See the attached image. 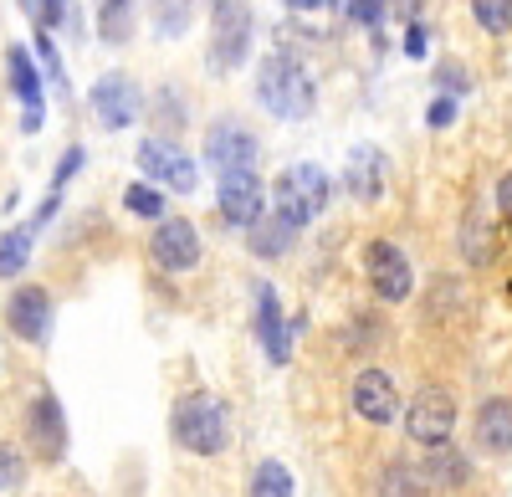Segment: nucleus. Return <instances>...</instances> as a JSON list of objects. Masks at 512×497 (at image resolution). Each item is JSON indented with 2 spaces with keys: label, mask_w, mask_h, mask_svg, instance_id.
Returning <instances> with one entry per match:
<instances>
[{
  "label": "nucleus",
  "mask_w": 512,
  "mask_h": 497,
  "mask_svg": "<svg viewBox=\"0 0 512 497\" xmlns=\"http://www.w3.org/2000/svg\"><path fill=\"white\" fill-rule=\"evenodd\" d=\"M256 98L277 118H308L318 108V82L292 52H267L256 67Z\"/></svg>",
  "instance_id": "f257e3e1"
},
{
  "label": "nucleus",
  "mask_w": 512,
  "mask_h": 497,
  "mask_svg": "<svg viewBox=\"0 0 512 497\" xmlns=\"http://www.w3.org/2000/svg\"><path fill=\"white\" fill-rule=\"evenodd\" d=\"M169 431H175V441L190 451V457H221V451L231 446V410L210 390H195L175 405Z\"/></svg>",
  "instance_id": "f03ea898"
},
{
  "label": "nucleus",
  "mask_w": 512,
  "mask_h": 497,
  "mask_svg": "<svg viewBox=\"0 0 512 497\" xmlns=\"http://www.w3.org/2000/svg\"><path fill=\"white\" fill-rule=\"evenodd\" d=\"M328 190H333V185H328V175L318 170V164H292V170H282L277 185H272V211L303 231L308 221L323 216Z\"/></svg>",
  "instance_id": "7ed1b4c3"
},
{
  "label": "nucleus",
  "mask_w": 512,
  "mask_h": 497,
  "mask_svg": "<svg viewBox=\"0 0 512 497\" xmlns=\"http://www.w3.org/2000/svg\"><path fill=\"white\" fill-rule=\"evenodd\" d=\"M251 52V6L246 0H210V72H236Z\"/></svg>",
  "instance_id": "20e7f679"
},
{
  "label": "nucleus",
  "mask_w": 512,
  "mask_h": 497,
  "mask_svg": "<svg viewBox=\"0 0 512 497\" xmlns=\"http://www.w3.org/2000/svg\"><path fill=\"white\" fill-rule=\"evenodd\" d=\"M364 277H369V287H374L379 303H405V298L415 293V267H410V257L400 252L395 241H384V236L364 246Z\"/></svg>",
  "instance_id": "39448f33"
},
{
  "label": "nucleus",
  "mask_w": 512,
  "mask_h": 497,
  "mask_svg": "<svg viewBox=\"0 0 512 497\" xmlns=\"http://www.w3.org/2000/svg\"><path fill=\"white\" fill-rule=\"evenodd\" d=\"M451 431H456V395L451 390H420L415 400H410V410H405V436L415 441V446H446L451 441Z\"/></svg>",
  "instance_id": "423d86ee"
},
{
  "label": "nucleus",
  "mask_w": 512,
  "mask_h": 497,
  "mask_svg": "<svg viewBox=\"0 0 512 497\" xmlns=\"http://www.w3.org/2000/svg\"><path fill=\"white\" fill-rule=\"evenodd\" d=\"M26 441H31V457L57 467L67 457V416H62V400L52 390H41L26 410Z\"/></svg>",
  "instance_id": "0eeeda50"
},
{
  "label": "nucleus",
  "mask_w": 512,
  "mask_h": 497,
  "mask_svg": "<svg viewBox=\"0 0 512 497\" xmlns=\"http://www.w3.org/2000/svg\"><path fill=\"white\" fill-rule=\"evenodd\" d=\"M149 257L159 272H195L200 262V231L185 216H164L149 236Z\"/></svg>",
  "instance_id": "6e6552de"
},
{
  "label": "nucleus",
  "mask_w": 512,
  "mask_h": 497,
  "mask_svg": "<svg viewBox=\"0 0 512 497\" xmlns=\"http://www.w3.org/2000/svg\"><path fill=\"white\" fill-rule=\"evenodd\" d=\"M139 170L154 185H169V190H180V195H190L200 185V164L190 154H180L175 144H164V139H144L139 144Z\"/></svg>",
  "instance_id": "1a4fd4ad"
},
{
  "label": "nucleus",
  "mask_w": 512,
  "mask_h": 497,
  "mask_svg": "<svg viewBox=\"0 0 512 497\" xmlns=\"http://www.w3.org/2000/svg\"><path fill=\"white\" fill-rule=\"evenodd\" d=\"M349 405H354L359 421L390 426V421L400 416V390H395V380L384 375V369H359L354 385H349Z\"/></svg>",
  "instance_id": "9d476101"
},
{
  "label": "nucleus",
  "mask_w": 512,
  "mask_h": 497,
  "mask_svg": "<svg viewBox=\"0 0 512 497\" xmlns=\"http://www.w3.org/2000/svg\"><path fill=\"white\" fill-rule=\"evenodd\" d=\"M216 205L231 226H251L267 216V190L256 180V170H231L221 175V190H216Z\"/></svg>",
  "instance_id": "9b49d317"
},
{
  "label": "nucleus",
  "mask_w": 512,
  "mask_h": 497,
  "mask_svg": "<svg viewBox=\"0 0 512 497\" xmlns=\"http://www.w3.org/2000/svg\"><path fill=\"white\" fill-rule=\"evenodd\" d=\"M205 159L216 164L221 175H231V170H251V164H256V134L241 129L236 118L210 123V134H205Z\"/></svg>",
  "instance_id": "f8f14e48"
},
{
  "label": "nucleus",
  "mask_w": 512,
  "mask_h": 497,
  "mask_svg": "<svg viewBox=\"0 0 512 497\" xmlns=\"http://www.w3.org/2000/svg\"><path fill=\"white\" fill-rule=\"evenodd\" d=\"M6 323H11V334L26 339V344H41L52 334V293L47 287H16L11 303H6Z\"/></svg>",
  "instance_id": "ddd939ff"
},
{
  "label": "nucleus",
  "mask_w": 512,
  "mask_h": 497,
  "mask_svg": "<svg viewBox=\"0 0 512 497\" xmlns=\"http://www.w3.org/2000/svg\"><path fill=\"white\" fill-rule=\"evenodd\" d=\"M88 103H93V113H98L103 129H128V123L139 118V88H134V82H128L123 72L98 77L93 93H88Z\"/></svg>",
  "instance_id": "4468645a"
},
{
  "label": "nucleus",
  "mask_w": 512,
  "mask_h": 497,
  "mask_svg": "<svg viewBox=\"0 0 512 497\" xmlns=\"http://www.w3.org/2000/svg\"><path fill=\"white\" fill-rule=\"evenodd\" d=\"M256 339H262V349H267L272 364H287L292 359V328L282 318V303H277V287L272 282L256 287Z\"/></svg>",
  "instance_id": "2eb2a0df"
},
{
  "label": "nucleus",
  "mask_w": 512,
  "mask_h": 497,
  "mask_svg": "<svg viewBox=\"0 0 512 497\" xmlns=\"http://www.w3.org/2000/svg\"><path fill=\"white\" fill-rule=\"evenodd\" d=\"M472 441L487 457H512V400L492 395L477 405V421H472Z\"/></svg>",
  "instance_id": "dca6fc26"
},
{
  "label": "nucleus",
  "mask_w": 512,
  "mask_h": 497,
  "mask_svg": "<svg viewBox=\"0 0 512 497\" xmlns=\"http://www.w3.org/2000/svg\"><path fill=\"white\" fill-rule=\"evenodd\" d=\"M6 72H11V88H16V98H21V108H26L21 129L36 134V129H41V113H47V103H41V72H36L31 52H26V47H6Z\"/></svg>",
  "instance_id": "f3484780"
},
{
  "label": "nucleus",
  "mask_w": 512,
  "mask_h": 497,
  "mask_svg": "<svg viewBox=\"0 0 512 497\" xmlns=\"http://www.w3.org/2000/svg\"><path fill=\"white\" fill-rule=\"evenodd\" d=\"M344 180H349V195H354V200H379V195H384V180H390V164H384V154H379L374 144H359V149L349 154Z\"/></svg>",
  "instance_id": "a211bd4d"
},
{
  "label": "nucleus",
  "mask_w": 512,
  "mask_h": 497,
  "mask_svg": "<svg viewBox=\"0 0 512 497\" xmlns=\"http://www.w3.org/2000/svg\"><path fill=\"white\" fill-rule=\"evenodd\" d=\"M292 241H297V226H292V221H282L277 211L246 226V246H251V257H262V262L287 257V252H292Z\"/></svg>",
  "instance_id": "6ab92c4d"
},
{
  "label": "nucleus",
  "mask_w": 512,
  "mask_h": 497,
  "mask_svg": "<svg viewBox=\"0 0 512 497\" xmlns=\"http://www.w3.org/2000/svg\"><path fill=\"white\" fill-rule=\"evenodd\" d=\"M420 477H425V487H446V492H451V487H461L472 472H466L461 451H451V441H446V446H431V457L420 462Z\"/></svg>",
  "instance_id": "aec40b11"
},
{
  "label": "nucleus",
  "mask_w": 512,
  "mask_h": 497,
  "mask_svg": "<svg viewBox=\"0 0 512 497\" xmlns=\"http://www.w3.org/2000/svg\"><path fill=\"white\" fill-rule=\"evenodd\" d=\"M36 231H41V226L31 221V226H16V231H6V236H0V277H21V272H26Z\"/></svg>",
  "instance_id": "412c9836"
},
{
  "label": "nucleus",
  "mask_w": 512,
  "mask_h": 497,
  "mask_svg": "<svg viewBox=\"0 0 512 497\" xmlns=\"http://www.w3.org/2000/svg\"><path fill=\"white\" fill-rule=\"evenodd\" d=\"M379 497H425V477H420V467L415 462H384V472H379Z\"/></svg>",
  "instance_id": "4be33fe9"
},
{
  "label": "nucleus",
  "mask_w": 512,
  "mask_h": 497,
  "mask_svg": "<svg viewBox=\"0 0 512 497\" xmlns=\"http://www.w3.org/2000/svg\"><path fill=\"white\" fill-rule=\"evenodd\" d=\"M251 497H297V482H292L287 462H277V457L256 462V472H251Z\"/></svg>",
  "instance_id": "5701e85b"
},
{
  "label": "nucleus",
  "mask_w": 512,
  "mask_h": 497,
  "mask_svg": "<svg viewBox=\"0 0 512 497\" xmlns=\"http://www.w3.org/2000/svg\"><path fill=\"white\" fill-rule=\"evenodd\" d=\"M98 31H103V41L134 36V0H98Z\"/></svg>",
  "instance_id": "b1692460"
},
{
  "label": "nucleus",
  "mask_w": 512,
  "mask_h": 497,
  "mask_svg": "<svg viewBox=\"0 0 512 497\" xmlns=\"http://www.w3.org/2000/svg\"><path fill=\"white\" fill-rule=\"evenodd\" d=\"M472 21L487 36H507L512 31V0H472Z\"/></svg>",
  "instance_id": "393cba45"
},
{
  "label": "nucleus",
  "mask_w": 512,
  "mask_h": 497,
  "mask_svg": "<svg viewBox=\"0 0 512 497\" xmlns=\"http://www.w3.org/2000/svg\"><path fill=\"white\" fill-rule=\"evenodd\" d=\"M190 16H195V0H154V26L164 36H180L190 26Z\"/></svg>",
  "instance_id": "a878e982"
},
{
  "label": "nucleus",
  "mask_w": 512,
  "mask_h": 497,
  "mask_svg": "<svg viewBox=\"0 0 512 497\" xmlns=\"http://www.w3.org/2000/svg\"><path fill=\"white\" fill-rule=\"evenodd\" d=\"M123 205L134 216H144V221H164V195H159V185H128L123 190Z\"/></svg>",
  "instance_id": "bb28decb"
},
{
  "label": "nucleus",
  "mask_w": 512,
  "mask_h": 497,
  "mask_svg": "<svg viewBox=\"0 0 512 497\" xmlns=\"http://www.w3.org/2000/svg\"><path fill=\"white\" fill-rule=\"evenodd\" d=\"M31 16H36V26H41V31H62L67 21H77L67 0H31Z\"/></svg>",
  "instance_id": "cd10ccee"
},
{
  "label": "nucleus",
  "mask_w": 512,
  "mask_h": 497,
  "mask_svg": "<svg viewBox=\"0 0 512 497\" xmlns=\"http://www.w3.org/2000/svg\"><path fill=\"white\" fill-rule=\"evenodd\" d=\"M21 472H26V457H21L11 441H0V487H16Z\"/></svg>",
  "instance_id": "c85d7f7f"
},
{
  "label": "nucleus",
  "mask_w": 512,
  "mask_h": 497,
  "mask_svg": "<svg viewBox=\"0 0 512 497\" xmlns=\"http://www.w3.org/2000/svg\"><path fill=\"white\" fill-rule=\"evenodd\" d=\"M390 6H395V0H349V16H354L359 26H379Z\"/></svg>",
  "instance_id": "c756f323"
},
{
  "label": "nucleus",
  "mask_w": 512,
  "mask_h": 497,
  "mask_svg": "<svg viewBox=\"0 0 512 497\" xmlns=\"http://www.w3.org/2000/svg\"><path fill=\"white\" fill-rule=\"evenodd\" d=\"M77 170H82V149L72 144V149L62 154V164H57V175H52V195H62V185H67V180H72Z\"/></svg>",
  "instance_id": "7c9ffc66"
},
{
  "label": "nucleus",
  "mask_w": 512,
  "mask_h": 497,
  "mask_svg": "<svg viewBox=\"0 0 512 497\" xmlns=\"http://www.w3.org/2000/svg\"><path fill=\"white\" fill-rule=\"evenodd\" d=\"M451 118H456V103H451V98H436L431 113H425V123H431V129H446Z\"/></svg>",
  "instance_id": "2f4dec72"
},
{
  "label": "nucleus",
  "mask_w": 512,
  "mask_h": 497,
  "mask_svg": "<svg viewBox=\"0 0 512 497\" xmlns=\"http://www.w3.org/2000/svg\"><path fill=\"white\" fill-rule=\"evenodd\" d=\"M36 52H41V62H47V72H52V77H62V57L52 52V41H47V36H36Z\"/></svg>",
  "instance_id": "473e14b6"
},
{
  "label": "nucleus",
  "mask_w": 512,
  "mask_h": 497,
  "mask_svg": "<svg viewBox=\"0 0 512 497\" xmlns=\"http://www.w3.org/2000/svg\"><path fill=\"white\" fill-rule=\"evenodd\" d=\"M497 211H502V216H512V170L497 180Z\"/></svg>",
  "instance_id": "72a5a7b5"
},
{
  "label": "nucleus",
  "mask_w": 512,
  "mask_h": 497,
  "mask_svg": "<svg viewBox=\"0 0 512 497\" xmlns=\"http://www.w3.org/2000/svg\"><path fill=\"white\" fill-rule=\"evenodd\" d=\"M405 52H410V57H420V52H425V31H420V26H410V36H405Z\"/></svg>",
  "instance_id": "f704fd0d"
},
{
  "label": "nucleus",
  "mask_w": 512,
  "mask_h": 497,
  "mask_svg": "<svg viewBox=\"0 0 512 497\" xmlns=\"http://www.w3.org/2000/svg\"><path fill=\"white\" fill-rule=\"evenodd\" d=\"M297 11H328V6H338V0H292Z\"/></svg>",
  "instance_id": "c9c22d12"
}]
</instances>
